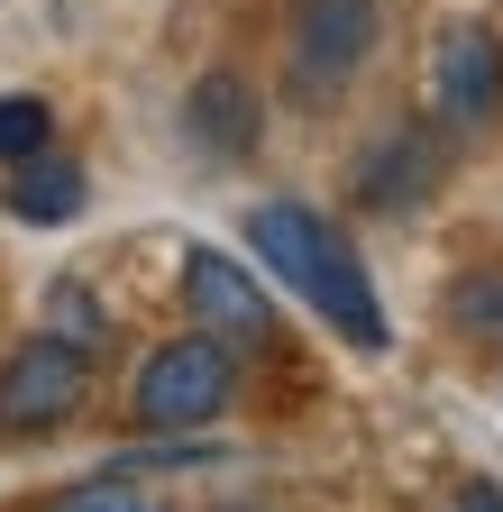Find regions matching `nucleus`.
<instances>
[{
  "instance_id": "f257e3e1",
  "label": "nucleus",
  "mask_w": 503,
  "mask_h": 512,
  "mask_svg": "<svg viewBox=\"0 0 503 512\" xmlns=\"http://www.w3.org/2000/svg\"><path fill=\"white\" fill-rule=\"evenodd\" d=\"M247 247H257V266L275 284H293L348 348H385L394 339L385 330V302H375V284H366V256L311 202H257V211H247Z\"/></svg>"
},
{
  "instance_id": "f03ea898",
  "label": "nucleus",
  "mask_w": 503,
  "mask_h": 512,
  "mask_svg": "<svg viewBox=\"0 0 503 512\" xmlns=\"http://www.w3.org/2000/svg\"><path fill=\"white\" fill-rule=\"evenodd\" d=\"M229 394H238V357L193 330V339H165V348L138 366L129 412H138L147 430H202V421L229 412Z\"/></svg>"
},
{
  "instance_id": "7ed1b4c3",
  "label": "nucleus",
  "mask_w": 503,
  "mask_h": 512,
  "mask_svg": "<svg viewBox=\"0 0 503 512\" xmlns=\"http://www.w3.org/2000/svg\"><path fill=\"white\" fill-rule=\"evenodd\" d=\"M83 403H92V357L83 348L46 339V330L10 348V366H0V439H46Z\"/></svg>"
},
{
  "instance_id": "20e7f679",
  "label": "nucleus",
  "mask_w": 503,
  "mask_h": 512,
  "mask_svg": "<svg viewBox=\"0 0 503 512\" xmlns=\"http://www.w3.org/2000/svg\"><path fill=\"white\" fill-rule=\"evenodd\" d=\"M385 37V0H293V28H284V55H293V92L321 101V92H348L357 64Z\"/></svg>"
},
{
  "instance_id": "39448f33",
  "label": "nucleus",
  "mask_w": 503,
  "mask_h": 512,
  "mask_svg": "<svg viewBox=\"0 0 503 512\" xmlns=\"http://www.w3.org/2000/svg\"><path fill=\"white\" fill-rule=\"evenodd\" d=\"M183 311H193V330L220 339L229 357L275 339V302H266V284L247 275L238 256H220V247H193V256H183Z\"/></svg>"
},
{
  "instance_id": "423d86ee",
  "label": "nucleus",
  "mask_w": 503,
  "mask_h": 512,
  "mask_svg": "<svg viewBox=\"0 0 503 512\" xmlns=\"http://www.w3.org/2000/svg\"><path fill=\"white\" fill-rule=\"evenodd\" d=\"M430 110L449 128H485L503 110V37L485 19H458L430 46Z\"/></svg>"
},
{
  "instance_id": "0eeeda50",
  "label": "nucleus",
  "mask_w": 503,
  "mask_h": 512,
  "mask_svg": "<svg viewBox=\"0 0 503 512\" xmlns=\"http://www.w3.org/2000/svg\"><path fill=\"white\" fill-rule=\"evenodd\" d=\"M430 183H439L430 128H394V138H375V147L357 156V202H366V211H421Z\"/></svg>"
},
{
  "instance_id": "6e6552de",
  "label": "nucleus",
  "mask_w": 503,
  "mask_h": 512,
  "mask_svg": "<svg viewBox=\"0 0 503 512\" xmlns=\"http://www.w3.org/2000/svg\"><path fill=\"white\" fill-rule=\"evenodd\" d=\"M83 202H92V183L65 156H28V165H10V183H0V211L28 220V229H65V220H83Z\"/></svg>"
},
{
  "instance_id": "1a4fd4ad",
  "label": "nucleus",
  "mask_w": 503,
  "mask_h": 512,
  "mask_svg": "<svg viewBox=\"0 0 503 512\" xmlns=\"http://www.w3.org/2000/svg\"><path fill=\"white\" fill-rule=\"evenodd\" d=\"M183 128H193L211 156H247V147H257V92H247L238 74H202V83H193V110H183Z\"/></svg>"
},
{
  "instance_id": "9d476101",
  "label": "nucleus",
  "mask_w": 503,
  "mask_h": 512,
  "mask_svg": "<svg viewBox=\"0 0 503 512\" xmlns=\"http://www.w3.org/2000/svg\"><path fill=\"white\" fill-rule=\"evenodd\" d=\"M439 311H449V330H467V339H503V266H485V275H458Z\"/></svg>"
},
{
  "instance_id": "9b49d317",
  "label": "nucleus",
  "mask_w": 503,
  "mask_h": 512,
  "mask_svg": "<svg viewBox=\"0 0 503 512\" xmlns=\"http://www.w3.org/2000/svg\"><path fill=\"white\" fill-rule=\"evenodd\" d=\"M46 138H55V110H46L37 92H0V165L46 156Z\"/></svg>"
},
{
  "instance_id": "f8f14e48",
  "label": "nucleus",
  "mask_w": 503,
  "mask_h": 512,
  "mask_svg": "<svg viewBox=\"0 0 503 512\" xmlns=\"http://www.w3.org/2000/svg\"><path fill=\"white\" fill-rule=\"evenodd\" d=\"M46 512H165V494L138 476H92V485H65Z\"/></svg>"
},
{
  "instance_id": "ddd939ff",
  "label": "nucleus",
  "mask_w": 503,
  "mask_h": 512,
  "mask_svg": "<svg viewBox=\"0 0 503 512\" xmlns=\"http://www.w3.org/2000/svg\"><path fill=\"white\" fill-rule=\"evenodd\" d=\"M46 339H65V348L92 357V348L110 339V320H101V302H92L83 284H55V293H46Z\"/></svg>"
},
{
  "instance_id": "4468645a",
  "label": "nucleus",
  "mask_w": 503,
  "mask_h": 512,
  "mask_svg": "<svg viewBox=\"0 0 503 512\" xmlns=\"http://www.w3.org/2000/svg\"><path fill=\"white\" fill-rule=\"evenodd\" d=\"M458 512H503V494H494V485H485V476H476V485H467V494H458Z\"/></svg>"
}]
</instances>
